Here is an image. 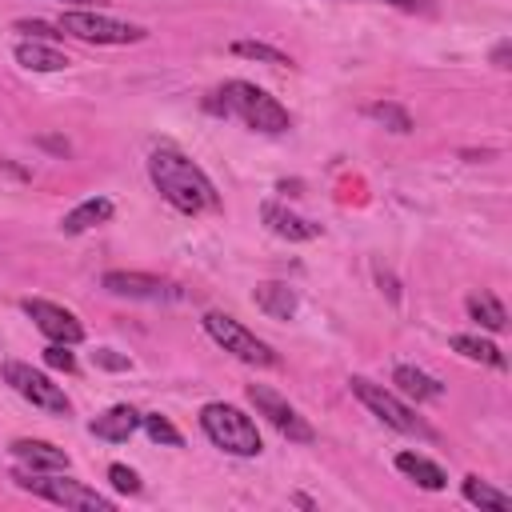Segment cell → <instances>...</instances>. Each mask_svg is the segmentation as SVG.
<instances>
[{
    "instance_id": "cell-1",
    "label": "cell",
    "mask_w": 512,
    "mask_h": 512,
    "mask_svg": "<svg viewBox=\"0 0 512 512\" xmlns=\"http://www.w3.org/2000/svg\"><path fill=\"white\" fill-rule=\"evenodd\" d=\"M148 176L156 184V192L184 216H200V212H216L220 208V196H216V184L204 176V168L196 160H188L180 148H152L148 152Z\"/></svg>"
},
{
    "instance_id": "cell-2",
    "label": "cell",
    "mask_w": 512,
    "mask_h": 512,
    "mask_svg": "<svg viewBox=\"0 0 512 512\" xmlns=\"http://www.w3.org/2000/svg\"><path fill=\"white\" fill-rule=\"evenodd\" d=\"M220 104H224V112H232L236 120H244V124L256 128V132L280 136V132L292 128L288 108H284L276 96H268L264 88L248 84V80H228V84L220 88Z\"/></svg>"
},
{
    "instance_id": "cell-3",
    "label": "cell",
    "mask_w": 512,
    "mask_h": 512,
    "mask_svg": "<svg viewBox=\"0 0 512 512\" xmlns=\"http://www.w3.org/2000/svg\"><path fill=\"white\" fill-rule=\"evenodd\" d=\"M200 428L228 456H260V448H264L252 416H244L236 404H224V400H212L200 408Z\"/></svg>"
},
{
    "instance_id": "cell-4",
    "label": "cell",
    "mask_w": 512,
    "mask_h": 512,
    "mask_svg": "<svg viewBox=\"0 0 512 512\" xmlns=\"http://www.w3.org/2000/svg\"><path fill=\"white\" fill-rule=\"evenodd\" d=\"M12 480L32 492V496H44L48 504H60V508H76V512H112V500L64 472H12Z\"/></svg>"
},
{
    "instance_id": "cell-5",
    "label": "cell",
    "mask_w": 512,
    "mask_h": 512,
    "mask_svg": "<svg viewBox=\"0 0 512 512\" xmlns=\"http://www.w3.org/2000/svg\"><path fill=\"white\" fill-rule=\"evenodd\" d=\"M348 388H352V396L376 416V420H384L388 428H396V432H404V436H420V440H436V432L400 400V396H392L384 384H372V380H364V376H352L348 380Z\"/></svg>"
},
{
    "instance_id": "cell-6",
    "label": "cell",
    "mask_w": 512,
    "mask_h": 512,
    "mask_svg": "<svg viewBox=\"0 0 512 512\" xmlns=\"http://www.w3.org/2000/svg\"><path fill=\"white\" fill-rule=\"evenodd\" d=\"M204 332H208L224 352H232L236 360H244V364H252V368H276V364H280V356H276L256 332H248L236 316H228V312H204Z\"/></svg>"
},
{
    "instance_id": "cell-7",
    "label": "cell",
    "mask_w": 512,
    "mask_h": 512,
    "mask_svg": "<svg viewBox=\"0 0 512 512\" xmlns=\"http://www.w3.org/2000/svg\"><path fill=\"white\" fill-rule=\"evenodd\" d=\"M56 24H60V32H68L84 44H140L148 36L140 24H124V20H112L100 12H84V8L64 12Z\"/></svg>"
},
{
    "instance_id": "cell-8",
    "label": "cell",
    "mask_w": 512,
    "mask_h": 512,
    "mask_svg": "<svg viewBox=\"0 0 512 512\" xmlns=\"http://www.w3.org/2000/svg\"><path fill=\"white\" fill-rule=\"evenodd\" d=\"M4 380H8L32 408H44V412H52V416H64V412L72 408V400L64 396V388L52 384V380H48L44 372H36L32 364L8 360V364H4Z\"/></svg>"
},
{
    "instance_id": "cell-9",
    "label": "cell",
    "mask_w": 512,
    "mask_h": 512,
    "mask_svg": "<svg viewBox=\"0 0 512 512\" xmlns=\"http://www.w3.org/2000/svg\"><path fill=\"white\" fill-rule=\"evenodd\" d=\"M248 400H252V408H256L280 436H288V440H296V444H312V440H316L312 424H308L280 392H272L268 384H248Z\"/></svg>"
},
{
    "instance_id": "cell-10",
    "label": "cell",
    "mask_w": 512,
    "mask_h": 512,
    "mask_svg": "<svg viewBox=\"0 0 512 512\" xmlns=\"http://www.w3.org/2000/svg\"><path fill=\"white\" fill-rule=\"evenodd\" d=\"M24 312H28V320H32L52 344H80V340H84V324H80L68 308H60V304H52V300H24Z\"/></svg>"
},
{
    "instance_id": "cell-11",
    "label": "cell",
    "mask_w": 512,
    "mask_h": 512,
    "mask_svg": "<svg viewBox=\"0 0 512 512\" xmlns=\"http://www.w3.org/2000/svg\"><path fill=\"white\" fill-rule=\"evenodd\" d=\"M100 284L112 296H128V300H172V296H180L168 280L148 276V272H120V268H112V272L100 276Z\"/></svg>"
},
{
    "instance_id": "cell-12",
    "label": "cell",
    "mask_w": 512,
    "mask_h": 512,
    "mask_svg": "<svg viewBox=\"0 0 512 512\" xmlns=\"http://www.w3.org/2000/svg\"><path fill=\"white\" fill-rule=\"evenodd\" d=\"M12 456L28 468V472H68V452L48 444V440H12Z\"/></svg>"
},
{
    "instance_id": "cell-13",
    "label": "cell",
    "mask_w": 512,
    "mask_h": 512,
    "mask_svg": "<svg viewBox=\"0 0 512 512\" xmlns=\"http://www.w3.org/2000/svg\"><path fill=\"white\" fill-rule=\"evenodd\" d=\"M260 216H264V224H268L280 240H316V236H320V224H312V220L288 212V208L276 204V200H268V204L260 208Z\"/></svg>"
},
{
    "instance_id": "cell-14",
    "label": "cell",
    "mask_w": 512,
    "mask_h": 512,
    "mask_svg": "<svg viewBox=\"0 0 512 512\" xmlns=\"http://www.w3.org/2000/svg\"><path fill=\"white\" fill-rule=\"evenodd\" d=\"M112 212H116V204H112L108 196H88V200H80L72 212H64L60 232H64V236H80V232H88V228L112 220Z\"/></svg>"
},
{
    "instance_id": "cell-15",
    "label": "cell",
    "mask_w": 512,
    "mask_h": 512,
    "mask_svg": "<svg viewBox=\"0 0 512 512\" xmlns=\"http://www.w3.org/2000/svg\"><path fill=\"white\" fill-rule=\"evenodd\" d=\"M136 428H140V412L128 408V404H112L108 412H100V416L92 420V436L112 440V444H124Z\"/></svg>"
},
{
    "instance_id": "cell-16",
    "label": "cell",
    "mask_w": 512,
    "mask_h": 512,
    "mask_svg": "<svg viewBox=\"0 0 512 512\" xmlns=\"http://www.w3.org/2000/svg\"><path fill=\"white\" fill-rule=\"evenodd\" d=\"M12 56H16V64L28 68V72H60V68H68V56H64L60 48L44 44V40H20Z\"/></svg>"
},
{
    "instance_id": "cell-17",
    "label": "cell",
    "mask_w": 512,
    "mask_h": 512,
    "mask_svg": "<svg viewBox=\"0 0 512 512\" xmlns=\"http://www.w3.org/2000/svg\"><path fill=\"white\" fill-rule=\"evenodd\" d=\"M252 300H256V308H260L264 316H272V320H288V316L296 312V292H292L288 284H280V280L256 284Z\"/></svg>"
},
{
    "instance_id": "cell-18",
    "label": "cell",
    "mask_w": 512,
    "mask_h": 512,
    "mask_svg": "<svg viewBox=\"0 0 512 512\" xmlns=\"http://www.w3.org/2000/svg\"><path fill=\"white\" fill-rule=\"evenodd\" d=\"M392 384H396L408 400H440V396H444V384H440L436 376L412 368V364H400V368L392 372Z\"/></svg>"
},
{
    "instance_id": "cell-19",
    "label": "cell",
    "mask_w": 512,
    "mask_h": 512,
    "mask_svg": "<svg viewBox=\"0 0 512 512\" xmlns=\"http://www.w3.org/2000/svg\"><path fill=\"white\" fill-rule=\"evenodd\" d=\"M396 472H404L408 480H416L420 488H428V492H440L444 484H448V476H444V468L440 464H432L428 456H420V452H400L396 456Z\"/></svg>"
},
{
    "instance_id": "cell-20",
    "label": "cell",
    "mask_w": 512,
    "mask_h": 512,
    "mask_svg": "<svg viewBox=\"0 0 512 512\" xmlns=\"http://www.w3.org/2000/svg\"><path fill=\"white\" fill-rule=\"evenodd\" d=\"M460 492H464V500H468V504H476V508L512 512V496H508V492H500V488H492V484H488V480H480V476H464Z\"/></svg>"
},
{
    "instance_id": "cell-21",
    "label": "cell",
    "mask_w": 512,
    "mask_h": 512,
    "mask_svg": "<svg viewBox=\"0 0 512 512\" xmlns=\"http://www.w3.org/2000/svg\"><path fill=\"white\" fill-rule=\"evenodd\" d=\"M468 316H472L480 328H488V332H504V328H508V312H504V304H500L492 292L468 296Z\"/></svg>"
},
{
    "instance_id": "cell-22",
    "label": "cell",
    "mask_w": 512,
    "mask_h": 512,
    "mask_svg": "<svg viewBox=\"0 0 512 512\" xmlns=\"http://www.w3.org/2000/svg\"><path fill=\"white\" fill-rule=\"evenodd\" d=\"M452 352H460L464 360H476V364H488V368H504V352L492 344V340H480V336H452Z\"/></svg>"
},
{
    "instance_id": "cell-23",
    "label": "cell",
    "mask_w": 512,
    "mask_h": 512,
    "mask_svg": "<svg viewBox=\"0 0 512 512\" xmlns=\"http://www.w3.org/2000/svg\"><path fill=\"white\" fill-rule=\"evenodd\" d=\"M364 116L368 120H376V124H384L388 132H412V116L400 108V104H392V100H372V104H364Z\"/></svg>"
},
{
    "instance_id": "cell-24",
    "label": "cell",
    "mask_w": 512,
    "mask_h": 512,
    "mask_svg": "<svg viewBox=\"0 0 512 512\" xmlns=\"http://www.w3.org/2000/svg\"><path fill=\"white\" fill-rule=\"evenodd\" d=\"M232 52L236 56H244V60H260V64H272V68H284V64H292L280 48H272V44H264V40H236L232 44Z\"/></svg>"
},
{
    "instance_id": "cell-25",
    "label": "cell",
    "mask_w": 512,
    "mask_h": 512,
    "mask_svg": "<svg viewBox=\"0 0 512 512\" xmlns=\"http://www.w3.org/2000/svg\"><path fill=\"white\" fill-rule=\"evenodd\" d=\"M140 428L156 440V444H168V448H180L184 444V436L176 432V424L168 420V416H160V412H148V416H140Z\"/></svg>"
},
{
    "instance_id": "cell-26",
    "label": "cell",
    "mask_w": 512,
    "mask_h": 512,
    "mask_svg": "<svg viewBox=\"0 0 512 512\" xmlns=\"http://www.w3.org/2000/svg\"><path fill=\"white\" fill-rule=\"evenodd\" d=\"M44 364L56 372H76V356L68 352V344H48L44 348Z\"/></svg>"
},
{
    "instance_id": "cell-27",
    "label": "cell",
    "mask_w": 512,
    "mask_h": 512,
    "mask_svg": "<svg viewBox=\"0 0 512 512\" xmlns=\"http://www.w3.org/2000/svg\"><path fill=\"white\" fill-rule=\"evenodd\" d=\"M108 480H112L116 492H128V496L140 492V476H136L128 464H112V468H108Z\"/></svg>"
},
{
    "instance_id": "cell-28",
    "label": "cell",
    "mask_w": 512,
    "mask_h": 512,
    "mask_svg": "<svg viewBox=\"0 0 512 512\" xmlns=\"http://www.w3.org/2000/svg\"><path fill=\"white\" fill-rule=\"evenodd\" d=\"M16 32H28L32 40H56V36H64L60 32V24H44V20H16Z\"/></svg>"
},
{
    "instance_id": "cell-29",
    "label": "cell",
    "mask_w": 512,
    "mask_h": 512,
    "mask_svg": "<svg viewBox=\"0 0 512 512\" xmlns=\"http://www.w3.org/2000/svg\"><path fill=\"white\" fill-rule=\"evenodd\" d=\"M92 360H96L100 368H112V372H124V368H128V356H116L112 348H96Z\"/></svg>"
},
{
    "instance_id": "cell-30",
    "label": "cell",
    "mask_w": 512,
    "mask_h": 512,
    "mask_svg": "<svg viewBox=\"0 0 512 512\" xmlns=\"http://www.w3.org/2000/svg\"><path fill=\"white\" fill-rule=\"evenodd\" d=\"M376 4H392V8H400V12H420V8H428V0H376Z\"/></svg>"
},
{
    "instance_id": "cell-31",
    "label": "cell",
    "mask_w": 512,
    "mask_h": 512,
    "mask_svg": "<svg viewBox=\"0 0 512 512\" xmlns=\"http://www.w3.org/2000/svg\"><path fill=\"white\" fill-rule=\"evenodd\" d=\"M492 64H496V68H508V40H504V44H496V52H492Z\"/></svg>"
},
{
    "instance_id": "cell-32",
    "label": "cell",
    "mask_w": 512,
    "mask_h": 512,
    "mask_svg": "<svg viewBox=\"0 0 512 512\" xmlns=\"http://www.w3.org/2000/svg\"><path fill=\"white\" fill-rule=\"evenodd\" d=\"M64 4H92V0H64ZM100 4V0H96Z\"/></svg>"
}]
</instances>
